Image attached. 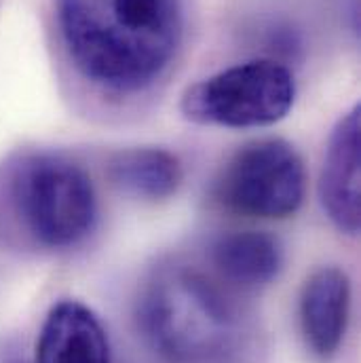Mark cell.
<instances>
[{
	"instance_id": "obj_5",
	"label": "cell",
	"mask_w": 361,
	"mask_h": 363,
	"mask_svg": "<svg viewBox=\"0 0 361 363\" xmlns=\"http://www.w3.org/2000/svg\"><path fill=\"white\" fill-rule=\"evenodd\" d=\"M211 196L222 209L243 218H291L306 196L304 161L287 140L248 142L216 176Z\"/></svg>"
},
{
	"instance_id": "obj_8",
	"label": "cell",
	"mask_w": 361,
	"mask_h": 363,
	"mask_svg": "<svg viewBox=\"0 0 361 363\" xmlns=\"http://www.w3.org/2000/svg\"><path fill=\"white\" fill-rule=\"evenodd\" d=\"M34 363H112L108 332L87 304L62 300L43 321Z\"/></svg>"
},
{
	"instance_id": "obj_3",
	"label": "cell",
	"mask_w": 361,
	"mask_h": 363,
	"mask_svg": "<svg viewBox=\"0 0 361 363\" xmlns=\"http://www.w3.org/2000/svg\"><path fill=\"white\" fill-rule=\"evenodd\" d=\"M140 319L150 345L172 363L216 359L235 336V313L205 274L172 267L148 283Z\"/></svg>"
},
{
	"instance_id": "obj_4",
	"label": "cell",
	"mask_w": 361,
	"mask_h": 363,
	"mask_svg": "<svg viewBox=\"0 0 361 363\" xmlns=\"http://www.w3.org/2000/svg\"><path fill=\"white\" fill-rule=\"evenodd\" d=\"M296 95V77L285 64L256 57L188 85L180 97V112L201 127L258 129L283 121Z\"/></svg>"
},
{
	"instance_id": "obj_9",
	"label": "cell",
	"mask_w": 361,
	"mask_h": 363,
	"mask_svg": "<svg viewBox=\"0 0 361 363\" xmlns=\"http://www.w3.org/2000/svg\"><path fill=\"white\" fill-rule=\"evenodd\" d=\"M211 264L231 285L258 289L272 283L283 269V247L262 230H233L211 245Z\"/></svg>"
},
{
	"instance_id": "obj_10",
	"label": "cell",
	"mask_w": 361,
	"mask_h": 363,
	"mask_svg": "<svg viewBox=\"0 0 361 363\" xmlns=\"http://www.w3.org/2000/svg\"><path fill=\"white\" fill-rule=\"evenodd\" d=\"M108 174L121 190L146 201H165L174 196L184 182L180 159L157 146L127 148L112 155Z\"/></svg>"
},
{
	"instance_id": "obj_2",
	"label": "cell",
	"mask_w": 361,
	"mask_h": 363,
	"mask_svg": "<svg viewBox=\"0 0 361 363\" xmlns=\"http://www.w3.org/2000/svg\"><path fill=\"white\" fill-rule=\"evenodd\" d=\"M4 213L34 245L72 250L89 239L99 199L89 172L62 152H30L4 172Z\"/></svg>"
},
{
	"instance_id": "obj_6",
	"label": "cell",
	"mask_w": 361,
	"mask_h": 363,
	"mask_svg": "<svg viewBox=\"0 0 361 363\" xmlns=\"http://www.w3.org/2000/svg\"><path fill=\"white\" fill-rule=\"evenodd\" d=\"M361 110L353 106L330 133L319 176V201L328 220L355 237L361 226Z\"/></svg>"
},
{
	"instance_id": "obj_7",
	"label": "cell",
	"mask_w": 361,
	"mask_h": 363,
	"mask_svg": "<svg viewBox=\"0 0 361 363\" xmlns=\"http://www.w3.org/2000/svg\"><path fill=\"white\" fill-rule=\"evenodd\" d=\"M351 317V279L338 267L309 274L300 291V330L309 351L319 359L334 357Z\"/></svg>"
},
{
	"instance_id": "obj_1",
	"label": "cell",
	"mask_w": 361,
	"mask_h": 363,
	"mask_svg": "<svg viewBox=\"0 0 361 363\" xmlns=\"http://www.w3.org/2000/svg\"><path fill=\"white\" fill-rule=\"evenodd\" d=\"M57 74L89 118L150 112L178 77L190 40V0H51Z\"/></svg>"
}]
</instances>
